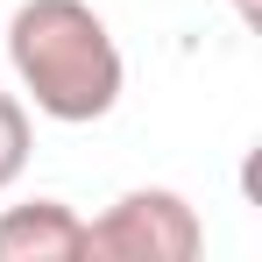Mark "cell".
<instances>
[{"instance_id":"4","label":"cell","mask_w":262,"mask_h":262,"mask_svg":"<svg viewBox=\"0 0 262 262\" xmlns=\"http://www.w3.org/2000/svg\"><path fill=\"white\" fill-rule=\"evenodd\" d=\"M21 170H29V106L0 92V191L21 184Z\"/></svg>"},{"instance_id":"2","label":"cell","mask_w":262,"mask_h":262,"mask_svg":"<svg viewBox=\"0 0 262 262\" xmlns=\"http://www.w3.org/2000/svg\"><path fill=\"white\" fill-rule=\"evenodd\" d=\"M199 248H206V220L170 184H135L99 220H85L92 262H191Z\"/></svg>"},{"instance_id":"3","label":"cell","mask_w":262,"mask_h":262,"mask_svg":"<svg viewBox=\"0 0 262 262\" xmlns=\"http://www.w3.org/2000/svg\"><path fill=\"white\" fill-rule=\"evenodd\" d=\"M85 255V220L64 199H29L0 213V262H78Z\"/></svg>"},{"instance_id":"1","label":"cell","mask_w":262,"mask_h":262,"mask_svg":"<svg viewBox=\"0 0 262 262\" xmlns=\"http://www.w3.org/2000/svg\"><path fill=\"white\" fill-rule=\"evenodd\" d=\"M7 64L29 92V106L64 128L106 121L128 92L121 43L85 0H21L7 21Z\"/></svg>"},{"instance_id":"5","label":"cell","mask_w":262,"mask_h":262,"mask_svg":"<svg viewBox=\"0 0 262 262\" xmlns=\"http://www.w3.org/2000/svg\"><path fill=\"white\" fill-rule=\"evenodd\" d=\"M227 7H234V14H241L248 29H255V21H262V0H227Z\"/></svg>"}]
</instances>
